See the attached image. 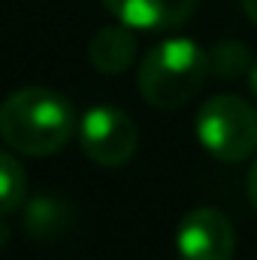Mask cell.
Returning a JSON list of instances; mask_svg holds the SVG:
<instances>
[{
	"label": "cell",
	"instance_id": "11",
	"mask_svg": "<svg viewBox=\"0 0 257 260\" xmlns=\"http://www.w3.org/2000/svg\"><path fill=\"white\" fill-rule=\"evenodd\" d=\"M242 9H245V15L257 24V0H242Z\"/></svg>",
	"mask_w": 257,
	"mask_h": 260
},
{
	"label": "cell",
	"instance_id": "6",
	"mask_svg": "<svg viewBox=\"0 0 257 260\" xmlns=\"http://www.w3.org/2000/svg\"><path fill=\"white\" fill-rule=\"evenodd\" d=\"M121 24L133 30H176L194 15L197 0H100Z\"/></svg>",
	"mask_w": 257,
	"mask_h": 260
},
{
	"label": "cell",
	"instance_id": "10",
	"mask_svg": "<svg viewBox=\"0 0 257 260\" xmlns=\"http://www.w3.org/2000/svg\"><path fill=\"white\" fill-rule=\"evenodd\" d=\"M248 197H251V206L257 209V160L248 170Z\"/></svg>",
	"mask_w": 257,
	"mask_h": 260
},
{
	"label": "cell",
	"instance_id": "3",
	"mask_svg": "<svg viewBox=\"0 0 257 260\" xmlns=\"http://www.w3.org/2000/svg\"><path fill=\"white\" fill-rule=\"evenodd\" d=\"M197 139L215 160L242 164L257 151V109L236 94H218L197 112Z\"/></svg>",
	"mask_w": 257,
	"mask_h": 260
},
{
	"label": "cell",
	"instance_id": "12",
	"mask_svg": "<svg viewBox=\"0 0 257 260\" xmlns=\"http://www.w3.org/2000/svg\"><path fill=\"white\" fill-rule=\"evenodd\" d=\"M248 85H251V94L257 97V61L251 64V70H248Z\"/></svg>",
	"mask_w": 257,
	"mask_h": 260
},
{
	"label": "cell",
	"instance_id": "8",
	"mask_svg": "<svg viewBox=\"0 0 257 260\" xmlns=\"http://www.w3.org/2000/svg\"><path fill=\"white\" fill-rule=\"evenodd\" d=\"M27 194V176H24V167L18 164V157L12 154V148L6 154H0V212L3 218L15 215L24 203Z\"/></svg>",
	"mask_w": 257,
	"mask_h": 260
},
{
	"label": "cell",
	"instance_id": "4",
	"mask_svg": "<svg viewBox=\"0 0 257 260\" xmlns=\"http://www.w3.org/2000/svg\"><path fill=\"white\" fill-rule=\"evenodd\" d=\"M79 142L82 151L100 164V167H121L136 154L139 145V130L127 112L115 109L112 103L94 106L85 112L79 124Z\"/></svg>",
	"mask_w": 257,
	"mask_h": 260
},
{
	"label": "cell",
	"instance_id": "5",
	"mask_svg": "<svg viewBox=\"0 0 257 260\" xmlns=\"http://www.w3.org/2000/svg\"><path fill=\"white\" fill-rule=\"evenodd\" d=\"M176 248L182 260H233L236 230L224 212L200 206L182 218L176 230Z\"/></svg>",
	"mask_w": 257,
	"mask_h": 260
},
{
	"label": "cell",
	"instance_id": "2",
	"mask_svg": "<svg viewBox=\"0 0 257 260\" xmlns=\"http://www.w3.org/2000/svg\"><path fill=\"white\" fill-rule=\"evenodd\" d=\"M209 76V52L185 37L157 43L136 73L139 97L154 109H179L203 88Z\"/></svg>",
	"mask_w": 257,
	"mask_h": 260
},
{
	"label": "cell",
	"instance_id": "1",
	"mask_svg": "<svg viewBox=\"0 0 257 260\" xmlns=\"http://www.w3.org/2000/svg\"><path fill=\"white\" fill-rule=\"evenodd\" d=\"M76 133L73 103L52 88H21L0 106V136L15 154L52 157Z\"/></svg>",
	"mask_w": 257,
	"mask_h": 260
},
{
	"label": "cell",
	"instance_id": "9",
	"mask_svg": "<svg viewBox=\"0 0 257 260\" xmlns=\"http://www.w3.org/2000/svg\"><path fill=\"white\" fill-rule=\"evenodd\" d=\"M245 70H251V55L242 43H218L209 49V73L221 76V79H239Z\"/></svg>",
	"mask_w": 257,
	"mask_h": 260
},
{
	"label": "cell",
	"instance_id": "7",
	"mask_svg": "<svg viewBox=\"0 0 257 260\" xmlns=\"http://www.w3.org/2000/svg\"><path fill=\"white\" fill-rule=\"evenodd\" d=\"M136 52H139V40H136L133 27L121 24V21L97 30L91 37V43H88V61H91V67H97L106 76L124 73L136 61Z\"/></svg>",
	"mask_w": 257,
	"mask_h": 260
}]
</instances>
